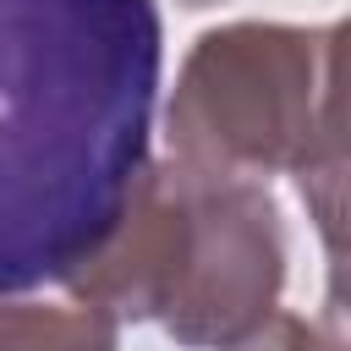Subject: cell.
I'll return each mask as SVG.
<instances>
[{"instance_id": "7a4b0ae2", "label": "cell", "mask_w": 351, "mask_h": 351, "mask_svg": "<svg viewBox=\"0 0 351 351\" xmlns=\"http://www.w3.org/2000/svg\"><path fill=\"white\" fill-rule=\"evenodd\" d=\"M285 225L263 181L181 159L143 165L115 230L66 280L77 307L115 324H165L186 351H230L280 313Z\"/></svg>"}, {"instance_id": "8992f818", "label": "cell", "mask_w": 351, "mask_h": 351, "mask_svg": "<svg viewBox=\"0 0 351 351\" xmlns=\"http://www.w3.org/2000/svg\"><path fill=\"white\" fill-rule=\"evenodd\" d=\"M296 351H340V335H335V324H329V329H318V324H307V318H302Z\"/></svg>"}, {"instance_id": "277c9868", "label": "cell", "mask_w": 351, "mask_h": 351, "mask_svg": "<svg viewBox=\"0 0 351 351\" xmlns=\"http://www.w3.org/2000/svg\"><path fill=\"white\" fill-rule=\"evenodd\" d=\"M0 351H121V324L77 302H0Z\"/></svg>"}, {"instance_id": "6da1fadb", "label": "cell", "mask_w": 351, "mask_h": 351, "mask_svg": "<svg viewBox=\"0 0 351 351\" xmlns=\"http://www.w3.org/2000/svg\"><path fill=\"white\" fill-rule=\"evenodd\" d=\"M159 71L154 0H0V302L66 285L115 230Z\"/></svg>"}, {"instance_id": "3957f363", "label": "cell", "mask_w": 351, "mask_h": 351, "mask_svg": "<svg viewBox=\"0 0 351 351\" xmlns=\"http://www.w3.org/2000/svg\"><path fill=\"white\" fill-rule=\"evenodd\" d=\"M340 22H225L203 33L170 93V143L181 165L236 181L296 176L335 258L340 225Z\"/></svg>"}, {"instance_id": "52a82bcc", "label": "cell", "mask_w": 351, "mask_h": 351, "mask_svg": "<svg viewBox=\"0 0 351 351\" xmlns=\"http://www.w3.org/2000/svg\"><path fill=\"white\" fill-rule=\"evenodd\" d=\"M181 5H192V11H203V5H219V0H181Z\"/></svg>"}, {"instance_id": "5b68a950", "label": "cell", "mask_w": 351, "mask_h": 351, "mask_svg": "<svg viewBox=\"0 0 351 351\" xmlns=\"http://www.w3.org/2000/svg\"><path fill=\"white\" fill-rule=\"evenodd\" d=\"M296 335H302V318L296 313H274L263 329H252L241 346H230V351H296Z\"/></svg>"}]
</instances>
